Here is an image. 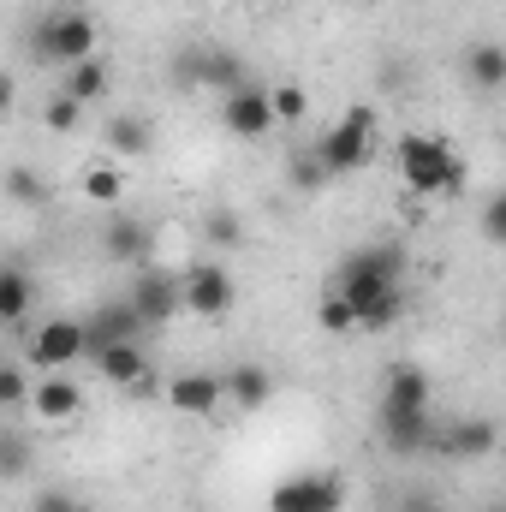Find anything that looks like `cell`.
Here are the masks:
<instances>
[{
    "mask_svg": "<svg viewBox=\"0 0 506 512\" xmlns=\"http://www.w3.org/2000/svg\"><path fill=\"white\" fill-rule=\"evenodd\" d=\"M203 233H209L215 245H227V251H233V245L245 239V233H239V215H233V209H209V215H203Z\"/></svg>",
    "mask_w": 506,
    "mask_h": 512,
    "instance_id": "cell-27",
    "label": "cell"
},
{
    "mask_svg": "<svg viewBox=\"0 0 506 512\" xmlns=\"http://www.w3.org/2000/svg\"><path fill=\"white\" fill-rule=\"evenodd\" d=\"M108 251L120 256V262H137V268H143V262H149V233H143L131 215H114V227H108Z\"/></svg>",
    "mask_w": 506,
    "mask_h": 512,
    "instance_id": "cell-22",
    "label": "cell"
},
{
    "mask_svg": "<svg viewBox=\"0 0 506 512\" xmlns=\"http://www.w3.org/2000/svg\"><path fill=\"white\" fill-rule=\"evenodd\" d=\"M483 512H506V507H501V501H495V507H483Z\"/></svg>",
    "mask_w": 506,
    "mask_h": 512,
    "instance_id": "cell-36",
    "label": "cell"
},
{
    "mask_svg": "<svg viewBox=\"0 0 506 512\" xmlns=\"http://www.w3.org/2000/svg\"><path fill=\"white\" fill-rule=\"evenodd\" d=\"M78 120H84V108H78L72 96H54V102L42 108V126H48V131H60V137H66V131H78Z\"/></svg>",
    "mask_w": 506,
    "mask_h": 512,
    "instance_id": "cell-25",
    "label": "cell"
},
{
    "mask_svg": "<svg viewBox=\"0 0 506 512\" xmlns=\"http://www.w3.org/2000/svg\"><path fill=\"white\" fill-rule=\"evenodd\" d=\"M429 447L447 453V459H489V453L501 447V423H495V417H459L453 429L429 435Z\"/></svg>",
    "mask_w": 506,
    "mask_h": 512,
    "instance_id": "cell-11",
    "label": "cell"
},
{
    "mask_svg": "<svg viewBox=\"0 0 506 512\" xmlns=\"http://www.w3.org/2000/svg\"><path fill=\"white\" fill-rule=\"evenodd\" d=\"M30 512H90V501L72 489H42V495H30Z\"/></svg>",
    "mask_w": 506,
    "mask_h": 512,
    "instance_id": "cell-29",
    "label": "cell"
},
{
    "mask_svg": "<svg viewBox=\"0 0 506 512\" xmlns=\"http://www.w3.org/2000/svg\"><path fill=\"white\" fill-rule=\"evenodd\" d=\"M36 304V274L18 262H0V328H18Z\"/></svg>",
    "mask_w": 506,
    "mask_h": 512,
    "instance_id": "cell-15",
    "label": "cell"
},
{
    "mask_svg": "<svg viewBox=\"0 0 506 512\" xmlns=\"http://www.w3.org/2000/svg\"><path fill=\"white\" fill-rule=\"evenodd\" d=\"M221 399H233L239 411H262L274 399V376L262 364H233V370H221Z\"/></svg>",
    "mask_w": 506,
    "mask_h": 512,
    "instance_id": "cell-14",
    "label": "cell"
},
{
    "mask_svg": "<svg viewBox=\"0 0 506 512\" xmlns=\"http://www.w3.org/2000/svg\"><path fill=\"white\" fill-rule=\"evenodd\" d=\"M399 274H405V256L393 251V245H370V251H352L346 256V268H340V280H334V298L352 310V322L358 328H393L399 316H405V286H399Z\"/></svg>",
    "mask_w": 506,
    "mask_h": 512,
    "instance_id": "cell-1",
    "label": "cell"
},
{
    "mask_svg": "<svg viewBox=\"0 0 506 512\" xmlns=\"http://www.w3.org/2000/svg\"><path fill=\"white\" fill-rule=\"evenodd\" d=\"M60 96H72L78 108L102 102V96H108V66H102V54H90V60L66 66V84H60Z\"/></svg>",
    "mask_w": 506,
    "mask_h": 512,
    "instance_id": "cell-19",
    "label": "cell"
},
{
    "mask_svg": "<svg viewBox=\"0 0 506 512\" xmlns=\"http://www.w3.org/2000/svg\"><path fill=\"white\" fill-rule=\"evenodd\" d=\"M36 54H42L48 66H78V60H90V54H96V18H90L84 6L48 12V18L36 24Z\"/></svg>",
    "mask_w": 506,
    "mask_h": 512,
    "instance_id": "cell-4",
    "label": "cell"
},
{
    "mask_svg": "<svg viewBox=\"0 0 506 512\" xmlns=\"http://www.w3.org/2000/svg\"><path fill=\"white\" fill-rule=\"evenodd\" d=\"M12 102H18V84H12V72H0V120L12 114Z\"/></svg>",
    "mask_w": 506,
    "mask_h": 512,
    "instance_id": "cell-34",
    "label": "cell"
},
{
    "mask_svg": "<svg viewBox=\"0 0 506 512\" xmlns=\"http://www.w3.org/2000/svg\"><path fill=\"white\" fill-rule=\"evenodd\" d=\"M203 78H209V84H227V90H239V60H233V54H215V60L203 66Z\"/></svg>",
    "mask_w": 506,
    "mask_h": 512,
    "instance_id": "cell-31",
    "label": "cell"
},
{
    "mask_svg": "<svg viewBox=\"0 0 506 512\" xmlns=\"http://www.w3.org/2000/svg\"><path fill=\"white\" fill-rule=\"evenodd\" d=\"M370 155H376V114L370 108H346L334 126L322 131V143H316L322 173H358Z\"/></svg>",
    "mask_w": 506,
    "mask_h": 512,
    "instance_id": "cell-3",
    "label": "cell"
},
{
    "mask_svg": "<svg viewBox=\"0 0 506 512\" xmlns=\"http://www.w3.org/2000/svg\"><path fill=\"white\" fill-rule=\"evenodd\" d=\"M346 507V477L340 471H298L268 489V512H340Z\"/></svg>",
    "mask_w": 506,
    "mask_h": 512,
    "instance_id": "cell-7",
    "label": "cell"
},
{
    "mask_svg": "<svg viewBox=\"0 0 506 512\" xmlns=\"http://www.w3.org/2000/svg\"><path fill=\"white\" fill-rule=\"evenodd\" d=\"M96 370H102V382H114V387H143L149 358H143V346H137V340H114V346H102V352H96Z\"/></svg>",
    "mask_w": 506,
    "mask_h": 512,
    "instance_id": "cell-16",
    "label": "cell"
},
{
    "mask_svg": "<svg viewBox=\"0 0 506 512\" xmlns=\"http://www.w3.org/2000/svg\"><path fill=\"white\" fill-rule=\"evenodd\" d=\"M405 411H429V376L417 364H393L381 382V417H405Z\"/></svg>",
    "mask_w": 506,
    "mask_h": 512,
    "instance_id": "cell-13",
    "label": "cell"
},
{
    "mask_svg": "<svg viewBox=\"0 0 506 512\" xmlns=\"http://www.w3.org/2000/svg\"><path fill=\"white\" fill-rule=\"evenodd\" d=\"M233 304H239V280L227 274V262H191V268L179 274V310H185V316L221 322Z\"/></svg>",
    "mask_w": 506,
    "mask_h": 512,
    "instance_id": "cell-5",
    "label": "cell"
},
{
    "mask_svg": "<svg viewBox=\"0 0 506 512\" xmlns=\"http://www.w3.org/2000/svg\"><path fill=\"white\" fill-rule=\"evenodd\" d=\"M393 161H399V179L411 197H459L465 191V161L435 131H405L393 143Z\"/></svg>",
    "mask_w": 506,
    "mask_h": 512,
    "instance_id": "cell-2",
    "label": "cell"
},
{
    "mask_svg": "<svg viewBox=\"0 0 506 512\" xmlns=\"http://www.w3.org/2000/svg\"><path fill=\"white\" fill-rule=\"evenodd\" d=\"M108 149L126 155V161H143V155L155 149V131H149L143 114H114V120H108Z\"/></svg>",
    "mask_w": 506,
    "mask_h": 512,
    "instance_id": "cell-20",
    "label": "cell"
},
{
    "mask_svg": "<svg viewBox=\"0 0 506 512\" xmlns=\"http://www.w3.org/2000/svg\"><path fill=\"white\" fill-rule=\"evenodd\" d=\"M316 322H322L328 334H352V328H358V322H352V310H346V304H340L334 292H328V298L316 304Z\"/></svg>",
    "mask_w": 506,
    "mask_h": 512,
    "instance_id": "cell-30",
    "label": "cell"
},
{
    "mask_svg": "<svg viewBox=\"0 0 506 512\" xmlns=\"http://www.w3.org/2000/svg\"><path fill=\"white\" fill-rule=\"evenodd\" d=\"M262 6H280V0H262Z\"/></svg>",
    "mask_w": 506,
    "mask_h": 512,
    "instance_id": "cell-37",
    "label": "cell"
},
{
    "mask_svg": "<svg viewBox=\"0 0 506 512\" xmlns=\"http://www.w3.org/2000/svg\"><path fill=\"white\" fill-rule=\"evenodd\" d=\"M465 78H471L477 90H501L506 84V48L501 42H477V48L465 54Z\"/></svg>",
    "mask_w": 506,
    "mask_h": 512,
    "instance_id": "cell-21",
    "label": "cell"
},
{
    "mask_svg": "<svg viewBox=\"0 0 506 512\" xmlns=\"http://www.w3.org/2000/svg\"><path fill=\"white\" fill-rule=\"evenodd\" d=\"M30 471V441L24 435H0V477H24Z\"/></svg>",
    "mask_w": 506,
    "mask_h": 512,
    "instance_id": "cell-28",
    "label": "cell"
},
{
    "mask_svg": "<svg viewBox=\"0 0 506 512\" xmlns=\"http://www.w3.org/2000/svg\"><path fill=\"white\" fill-rule=\"evenodd\" d=\"M483 233H489V245H501V239H506V203H501V197H489V203H483Z\"/></svg>",
    "mask_w": 506,
    "mask_h": 512,
    "instance_id": "cell-32",
    "label": "cell"
},
{
    "mask_svg": "<svg viewBox=\"0 0 506 512\" xmlns=\"http://www.w3.org/2000/svg\"><path fill=\"white\" fill-rule=\"evenodd\" d=\"M24 399H30V376H24L18 364H6V358H0V411H18Z\"/></svg>",
    "mask_w": 506,
    "mask_h": 512,
    "instance_id": "cell-24",
    "label": "cell"
},
{
    "mask_svg": "<svg viewBox=\"0 0 506 512\" xmlns=\"http://www.w3.org/2000/svg\"><path fill=\"white\" fill-rule=\"evenodd\" d=\"M167 405L179 417H215L221 411V376L215 370H179L167 382Z\"/></svg>",
    "mask_w": 506,
    "mask_h": 512,
    "instance_id": "cell-12",
    "label": "cell"
},
{
    "mask_svg": "<svg viewBox=\"0 0 506 512\" xmlns=\"http://www.w3.org/2000/svg\"><path fill=\"white\" fill-rule=\"evenodd\" d=\"M405 512H435V507H429V501H411V507H405Z\"/></svg>",
    "mask_w": 506,
    "mask_h": 512,
    "instance_id": "cell-35",
    "label": "cell"
},
{
    "mask_svg": "<svg viewBox=\"0 0 506 512\" xmlns=\"http://www.w3.org/2000/svg\"><path fill=\"white\" fill-rule=\"evenodd\" d=\"M137 334H143V322H137V310H131V304H108L102 316H90V322H84L90 358H96L102 346H114V340H137Z\"/></svg>",
    "mask_w": 506,
    "mask_h": 512,
    "instance_id": "cell-18",
    "label": "cell"
},
{
    "mask_svg": "<svg viewBox=\"0 0 506 512\" xmlns=\"http://www.w3.org/2000/svg\"><path fill=\"white\" fill-rule=\"evenodd\" d=\"M78 197L96 203V209H114L126 203V161H90L84 179H78Z\"/></svg>",
    "mask_w": 506,
    "mask_h": 512,
    "instance_id": "cell-17",
    "label": "cell"
},
{
    "mask_svg": "<svg viewBox=\"0 0 506 512\" xmlns=\"http://www.w3.org/2000/svg\"><path fill=\"white\" fill-rule=\"evenodd\" d=\"M221 126L233 131V137H268L274 131V114H268V90H256V84H239V90H227L221 96Z\"/></svg>",
    "mask_w": 506,
    "mask_h": 512,
    "instance_id": "cell-10",
    "label": "cell"
},
{
    "mask_svg": "<svg viewBox=\"0 0 506 512\" xmlns=\"http://www.w3.org/2000/svg\"><path fill=\"white\" fill-rule=\"evenodd\" d=\"M268 114H274V126H298L310 114V90L304 84H268Z\"/></svg>",
    "mask_w": 506,
    "mask_h": 512,
    "instance_id": "cell-23",
    "label": "cell"
},
{
    "mask_svg": "<svg viewBox=\"0 0 506 512\" xmlns=\"http://www.w3.org/2000/svg\"><path fill=\"white\" fill-rule=\"evenodd\" d=\"M6 197H12V203H42L48 191H42V179H36L30 167H6Z\"/></svg>",
    "mask_w": 506,
    "mask_h": 512,
    "instance_id": "cell-26",
    "label": "cell"
},
{
    "mask_svg": "<svg viewBox=\"0 0 506 512\" xmlns=\"http://www.w3.org/2000/svg\"><path fill=\"white\" fill-rule=\"evenodd\" d=\"M126 304L137 310V322L143 328H161L167 316H179V274L173 268H137V280H131V292H126Z\"/></svg>",
    "mask_w": 506,
    "mask_h": 512,
    "instance_id": "cell-8",
    "label": "cell"
},
{
    "mask_svg": "<svg viewBox=\"0 0 506 512\" xmlns=\"http://www.w3.org/2000/svg\"><path fill=\"white\" fill-rule=\"evenodd\" d=\"M292 179H298L304 191H316V185H322L328 173H322V161H316V155H298V167H292Z\"/></svg>",
    "mask_w": 506,
    "mask_h": 512,
    "instance_id": "cell-33",
    "label": "cell"
},
{
    "mask_svg": "<svg viewBox=\"0 0 506 512\" xmlns=\"http://www.w3.org/2000/svg\"><path fill=\"white\" fill-rule=\"evenodd\" d=\"M30 364L36 370H72L78 358H90V340H84V316H42L30 328Z\"/></svg>",
    "mask_w": 506,
    "mask_h": 512,
    "instance_id": "cell-6",
    "label": "cell"
},
{
    "mask_svg": "<svg viewBox=\"0 0 506 512\" xmlns=\"http://www.w3.org/2000/svg\"><path fill=\"white\" fill-rule=\"evenodd\" d=\"M30 417H42V423H72L78 411H84V387L72 370H48L42 382H30Z\"/></svg>",
    "mask_w": 506,
    "mask_h": 512,
    "instance_id": "cell-9",
    "label": "cell"
}]
</instances>
